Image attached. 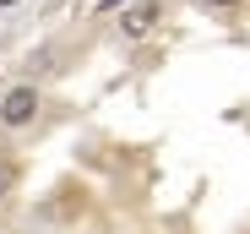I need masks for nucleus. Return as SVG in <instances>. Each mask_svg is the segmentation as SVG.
Here are the masks:
<instances>
[{"instance_id":"3","label":"nucleus","mask_w":250,"mask_h":234,"mask_svg":"<svg viewBox=\"0 0 250 234\" xmlns=\"http://www.w3.org/2000/svg\"><path fill=\"white\" fill-rule=\"evenodd\" d=\"M207 11H239V6H250V0H201Z\"/></svg>"},{"instance_id":"1","label":"nucleus","mask_w":250,"mask_h":234,"mask_svg":"<svg viewBox=\"0 0 250 234\" xmlns=\"http://www.w3.org/2000/svg\"><path fill=\"white\" fill-rule=\"evenodd\" d=\"M33 114H38V87H33V82L6 87V98H0V126L22 131V126H33Z\"/></svg>"},{"instance_id":"2","label":"nucleus","mask_w":250,"mask_h":234,"mask_svg":"<svg viewBox=\"0 0 250 234\" xmlns=\"http://www.w3.org/2000/svg\"><path fill=\"white\" fill-rule=\"evenodd\" d=\"M158 17H163V6H158V0H136V6H125V17H120V33L131 38V44H142V38H152Z\"/></svg>"},{"instance_id":"5","label":"nucleus","mask_w":250,"mask_h":234,"mask_svg":"<svg viewBox=\"0 0 250 234\" xmlns=\"http://www.w3.org/2000/svg\"><path fill=\"white\" fill-rule=\"evenodd\" d=\"M0 6H17V0H0Z\"/></svg>"},{"instance_id":"4","label":"nucleus","mask_w":250,"mask_h":234,"mask_svg":"<svg viewBox=\"0 0 250 234\" xmlns=\"http://www.w3.org/2000/svg\"><path fill=\"white\" fill-rule=\"evenodd\" d=\"M114 6H131V0H98V11H114Z\"/></svg>"}]
</instances>
